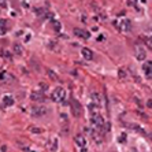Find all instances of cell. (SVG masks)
<instances>
[{"mask_svg":"<svg viewBox=\"0 0 152 152\" xmlns=\"http://www.w3.org/2000/svg\"><path fill=\"white\" fill-rule=\"evenodd\" d=\"M13 51H14V53H15V55H22L23 48H22V45H21V44H18V43H16V44H14V45H13Z\"/></svg>","mask_w":152,"mask_h":152,"instance_id":"14","label":"cell"},{"mask_svg":"<svg viewBox=\"0 0 152 152\" xmlns=\"http://www.w3.org/2000/svg\"><path fill=\"white\" fill-rule=\"evenodd\" d=\"M119 77H122V78H125V77H126V74H125V71H123V70H119Z\"/></svg>","mask_w":152,"mask_h":152,"instance_id":"21","label":"cell"},{"mask_svg":"<svg viewBox=\"0 0 152 152\" xmlns=\"http://www.w3.org/2000/svg\"><path fill=\"white\" fill-rule=\"evenodd\" d=\"M0 7H6V0H0Z\"/></svg>","mask_w":152,"mask_h":152,"instance_id":"22","label":"cell"},{"mask_svg":"<svg viewBox=\"0 0 152 152\" xmlns=\"http://www.w3.org/2000/svg\"><path fill=\"white\" fill-rule=\"evenodd\" d=\"M136 58L138 59V61H141V62L147 58V52H145V49L141 45H137L136 47Z\"/></svg>","mask_w":152,"mask_h":152,"instance_id":"8","label":"cell"},{"mask_svg":"<svg viewBox=\"0 0 152 152\" xmlns=\"http://www.w3.org/2000/svg\"><path fill=\"white\" fill-rule=\"evenodd\" d=\"M3 104L6 107H10L14 104V99H13V96H10V95H7V96H4L3 97Z\"/></svg>","mask_w":152,"mask_h":152,"instance_id":"12","label":"cell"},{"mask_svg":"<svg viewBox=\"0 0 152 152\" xmlns=\"http://www.w3.org/2000/svg\"><path fill=\"white\" fill-rule=\"evenodd\" d=\"M30 99L33 100V101H44V100H45V95H44V92H40V91L32 92Z\"/></svg>","mask_w":152,"mask_h":152,"instance_id":"6","label":"cell"},{"mask_svg":"<svg viewBox=\"0 0 152 152\" xmlns=\"http://www.w3.org/2000/svg\"><path fill=\"white\" fill-rule=\"evenodd\" d=\"M74 34H76L78 38H81V40H88V38L91 37V33L88 30H85V29H74Z\"/></svg>","mask_w":152,"mask_h":152,"instance_id":"5","label":"cell"},{"mask_svg":"<svg viewBox=\"0 0 152 152\" xmlns=\"http://www.w3.org/2000/svg\"><path fill=\"white\" fill-rule=\"evenodd\" d=\"M6 32H7V21L0 19V34H4Z\"/></svg>","mask_w":152,"mask_h":152,"instance_id":"15","label":"cell"},{"mask_svg":"<svg viewBox=\"0 0 152 152\" xmlns=\"http://www.w3.org/2000/svg\"><path fill=\"white\" fill-rule=\"evenodd\" d=\"M52 26H53V30L55 32H61L62 30V25L59 21H52Z\"/></svg>","mask_w":152,"mask_h":152,"instance_id":"16","label":"cell"},{"mask_svg":"<svg viewBox=\"0 0 152 152\" xmlns=\"http://www.w3.org/2000/svg\"><path fill=\"white\" fill-rule=\"evenodd\" d=\"M81 53H82V56H84L85 61H92L93 59V52H92L89 48H82V51H81Z\"/></svg>","mask_w":152,"mask_h":152,"instance_id":"10","label":"cell"},{"mask_svg":"<svg viewBox=\"0 0 152 152\" xmlns=\"http://www.w3.org/2000/svg\"><path fill=\"white\" fill-rule=\"evenodd\" d=\"M91 123H92V128L96 130H101L104 126H106V123H104V119H103V116L97 113V114H93L91 118Z\"/></svg>","mask_w":152,"mask_h":152,"instance_id":"1","label":"cell"},{"mask_svg":"<svg viewBox=\"0 0 152 152\" xmlns=\"http://www.w3.org/2000/svg\"><path fill=\"white\" fill-rule=\"evenodd\" d=\"M73 113H74V115H77V116H80V115L82 114V108H81V106H80V103L78 101H76V100H73Z\"/></svg>","mask_w":152,"mask_h":152,"instance_id":"11","label":"cell"},{"mask_svg":"<svg viewBox=\"0 0 152 152\" xmlns=\"http://www.w3.org/2000/svg\"><path fill=\"white\" fill-rule=\"evenodd\" d=\"M40 88H41L43 91H47V89H48V85L44 84V82H40Z\"/></svg>","mask_w":152,"mask_h":152,"instance_id":"18","label":"cell"},{"mask_svg":"<svg viewBox=\"0 0 152 152\" xmlns=\"http://www.w3.org/2000/svg\"><path fill=\"white\" fill-rule=\"evenodd\" d=\"M1 56H4V58H10L11 55H10L7 51H1Z\"/></svg>","mask_w":152,"mask_h":152,"instance_id":"19","label":"cell"},{"mask_svg":"<svg viewBox=\"0 0 152 152\" xmlns=\"http://www.w3.org/2000/svg\"><path fill=\"white\" fill-rule=\"evenodd\" d=\"M74 140H76V144L78 145L81 149H82V148H86V138H85L82 134H77Z\"/></svg>","mask_w":152,"mask_h":152,"instance_id":"9","label":"cell"},{"mask_svg":"<svg viewBox=\"0 0 152 152\" xmlns=\"http://www.w3.org/2000/svg\"><path fill=\"white\" fill-rule=\"evenodd\" d=\"M66 97V91L62 88V86H58V88H55L52 92V95H51V99L55 101V103H62L63 100Z\"/></svg>","mask_w":152,"mask_h":152,"instance_id":"2","label":"cell"},{"mask_svg":"<svg viewBox=\"0 0 152 152\" xmlns=\"http://www.w3.org/2000/svg\"><path fill=\"white\" fill-rule=\"evenodd\" d=\"M118 28H119L122 32H130V29H132V23H130V21L128 18H122L121 21L118 22Z\"/></svg>","mask_w":152,"mask_h":152,"instance_id":"4","label":"cell"},{"mask_svg":"<svg viewBox=\"0 0 152 152\" xmlns=\"http://www.w3.org/2000/svg\"><path fill=\"white\" fill-rule=\"evenodd\" d=\"M47 113H48V108L44 106H34L32 108V116H36V118L44 116Z\"/></svg>","mask_w":152,"mask_h":152,"instance_id":"3","label":"cell"},{"mask_svg":"<svg viewBox=\"0 0 152 152\" xmlns=\"http://www.w3.org/2000/svg\"><path fill=\"white\" fill-rule=\"evenodd\" d=\"M149 34H151V40H152V29H151V32H149Z\"/></svg>","mask_w":152,"mask_h":152,"instance_id":"23","label":"cell"},{"mask_svg":"<svg viewBox=\"0 0 152 152\" xmlns=\"http://www.w3.org/2000/svg\"><path fill=\"white\" fill-rule=\"evenodd\" d=\"M143 71L147 78H152V62H145L143 64Z\"/></svg>","mask_w":152,"mask_h":152,"instance_id":"7","label":"cell"},{"mask_svg":"<svg viewBox=\"0 0 152 152\" xmlns=\"http://www.w3.org/2000/svg\"><path fill=\"white\" fill-rule=\"evenodd\" d=\"M48 76L51 77L52 80H56V74H53V71H52V70H48Z\"/></svg>","mask_w":152,"mask_h":152,"instance_id":"17","label":"cell"},{"mask_svg":"<svg viewBox=\"0 0 152 152\" xmlns=\"http://www.w3.org/2000/svg\"><path fill=\"white\" fill-rule=\"evenodd\" d=\"M92 99H93V104L96 106H101V96L100 93H92Z\"/></svg>","mask_w":152,"mask_h":152,"instance_id":"13","label":"cell"},{"mask_svg":"<svg viewBox=\"0 0 152 152\" xmlns=\"http://www.w3.org/2000/svg\"><path fill=\"white\" fill-rule=\"evenodd\" d=\"M104 38H106V36H104V34H100V36H97V41H100V43H101V41H104Z\"/></svg>","mask_w":152,"mask_h":152,"instance_id":"20","label":"cell"}]
</instances>
